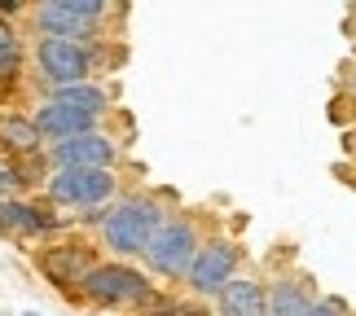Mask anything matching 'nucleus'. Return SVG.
I'll list each match as a JSON object with an SVG mask.
<instances>
[{
	"instance_id": "1",
	"label": "nucleus",
	"mask_w": 356,
	"mask_h": 316,
	"mask_svg": "<svg viewBox=\"0 0 356 316\" xmlns=\"http://www.w3.org/2000/svg\"><path fill=\"white\" fill-rule=\"evenodd\" d=\"M168 219V207H163L159 194H145V189H132V194H119L111 207H106V219L97 224L102 251L115 259H141L149 238L159 233V224Z\"/></svg>"
},
{
	"instance_id": "2",
	"label": "nucleus",
	"mask_w": 356,
	"mask_h": 316,
	"mask_svg": "<svg viewBox=\"0 0 356 316\" xmlns=\"http://www.w3.org/2000/svg\"><path fill=\"white\" fill-rule=\"evenodd\" d=\"M154 277L128 259H97L92 272L79 281L75 303H88L97 312H141L154 299Z\"/></svg>"
},
{
	"instance_id": "3",
	"label": "nucleus",
	"mask_w": 356,
	"mask_h": 316,
	"mask_svg": "<svg viewBox=\"0 0 356 316\" xmlns=\"http://www.w3.org/2000/svg\"><path fill=\"white\" fill-rule=\"evenodd\" d=\"M198 246H202L198 219L189 211H168V219H163L159 233L149 238L141 264H145L149 277H159V281H185V272H189V264H194Z\"/></svg>"
},
{
	"instance_id": "4",
	"label": "nucleus",
	"mask_w": 356,
	"mask_h": 316,
	"mask_svg": "<svg viewBox=\"0 0 356 316\" xmlns=\"http://www.w3.org/2000/svg\"><path fill=\"white\" fill-rule=\"evenodd\" d=\"M123 194L119 172H92V167H71V172H49L44 176V202L53 211H92L111 207Z\"/></svg>"
},
{
	"instance_id": "5",
	"label": "nucleus",
	"mask_w": 356,
	"mask_h": 316,
	"mask_svg": "<svg viewBox=\"0 0 356 316\" xmlns=\"http://www.w3.org/2000/svg\"><path fill=\"white\" fill-rule=\"evenodd\" d=\"M92 264H97V246L84 238H53L35 251V272L66 299L79 294V281L92 272Z\"/></svg>"
},
{
	"instance_id": "6",
	"label": "nucleus",
	"mask_w": 356,
	"mask_h": 316,
	"mask_svg": "<svg viewBox=\"0 0 356 316\" xmlns=\"http://www.w3.org/2000/svg\"><path fill=\"white\" fill-rule=\"evenodd\" d=\"M238 268H242V246L234 238H225V233H211V238H202V246H198V255H194V264H189L181 285L194 299H207L211 303V299L238 277Z\"/></svg>"
},
{
	"instance_id": "7",
	"label": "nucleus",
	"mask_w": 356,
	"mask_h": 316,
	"mask_svg": "<svg viewBox=\"0 0 356 316\" xmlns=\"http://www.w3.org/2000/svg\"><path fill=\"white\" fill-rule=\"evenodd\" d=\"M31 62L40 79L49 88L62 84H79L92 79V62H97V44H75V40H35L31 44Z\"/></svg>"
},
{
	"instance_id": "8",
	"label": "nucleus",
	"mask_w": 356,
	"mask_h": 316,
	"mask_svg": "<svg viewBox=\"0 0 356 316\" xmlns=\"http://www.w3.org/2000/svg\"><path fill=\"white\" fill-rule=\"evenodd\" d=\"M44 167L49 172H71V167H92V172H115L119 163V141L106 128L97 132H84L75 141H58V145H44Z\"/></svg>"
},
{
	"instance_id": "9",
	"label": "nucleus",
	"mask_w": 356,
	"mask_h": 316,
	"mask_svg": "<svg viewBox=\"0 0 356 316\" xmlns=\"http://www.w3.org/2000/svg\"><path fill=\"white\" fill-rule=\"evenodd\" d=\"M62 219L49 202H31V198H0V233L5 238H22V242H53L62 238Z\"/></svg>"
},
{
	"instance_id": "10",
	"label": "nucleus",
	"mask_w": 356,
	"mask_h": 316,
	"mask_svg": "<svg viewBox=\"0 0 356 316\" xmlns=\"http://www.w3.org/2000/svg\"><path fill=\"white\" fill-rule=\"evenodd\" d=\"M31 31L35 40H75V44H97L102 26L84 22L79 13H71L62 0H35L31 5Z\"/></svg>"
},
{
	"instance_id": "11",
	"label": "nucleus",
	"mask_w": 356,
	"mask_h": 316,
	"mask_svg": "<svg viewBox=\"0 0 356 316\" xmlns=\"http://www.w3.org/2000/svg\"><path fill=\"white\" fill-rule=\"evenodd\" d=\"M31 119H35V132H40V141H44V145L75 141V136L102 128V119L84 115V110H71V106H58V101H49V97L31 110Z\"/></svg>"
},
{
	"instance_id": "12",
	"label": "nucleus",
	"mask_w": 356,
	"mask_h": 316,
	"mask_svg": "<svg viewBox=\"0 0 356 316\" xmlns=\"http://www.w3.org/2000/svg\"><path fill=\"white\" fill-rule=\"evenodd\" d=\"M317 299V285L304 272H277L268 281V316H308Z\"/></svg>"
},
{
	"instance_id": "13",
	"label": "nucleus",
	"mask_w": 356,
	"mask_h": 316,
	"mask_svg": "<svg viewBox=\"0 0 356 316\" xmlns=\"http://www.w3.org/2000/svg\"><path fill=\"white\" fill-rule=\"evenodd\" d=\"M216 316H268V285L259 277H238L211 299Z\"/></svg>"
},
{
	"instance_id": "14",
	"label": "nucleus",
	"mask_w": 356,
	"mask_h": 316,
	"mask_svg": "<svg viewBox=\"0 0 356 316\" xmlns=\"http://www.w3.org/2000/svg\"><path fill=\"white\" fill-rule=\"evenodd\" d=\"M44 141L35 132V119L22 115V110H0V154L9 158H35Z\"/></svg>"
},
{
	"instance_id": "15",
	"label": "nucleus",
	"mask_w": 356,
	"mask_h": 316,
	"mask_svg": "<svg viewBox=\"0 0 356 316\" xmlns=\"http://www.w3.org/2000/svg\"><path fill=\"white\" fill-rule=\"evenodd\" d=\"M44 97H49V101H58V106L84 110V115H92V119H106V110H111V92H106V84H97V79H79V84L49 88Z\"/></svg>"
},
{
	"instance_id": "16",
	"label": "nucleus",
	"mask_w": 356,
	"mask_h": 316,
	"mask_svg": "<svg viewBox=\"0 0 356 316\" xmlns=\"http://www.w3.org/2000/svg\"><path fill=\"white\" fill-rule=\"evenodd\" d=\"M22 66H26V44L13 35L9 22H0V88H13L22 79Z\"/></svg>"
},
{
	"instance_id": "17",
	"label": "nucleus",
	"mask_w": 356,
	"mask_h": 316,
	"mask_svg": "<svg viewBox=\"0 0 356 316\" xmlns=\"http://www.w3.org/2000/svg\"><path fill=\"white\" fill-rule=\"evenodd\" d=\"M31 189V172L22 167V158L0 154V198H26Z\"/></svg>"
},
{
	"instance_id": "18",
	"label": "nucleus",
	"mask_w": 356,
	"mask_h": 316,
	"mask_svg": "<svg viewBox=\"0 0 356 316\" xmlns=\"http://www.w3.org/2000/svg\"><path fill=\"white\" fill-rule=\"evenodd\" d=\"M62 5L71 13H79L84 22H97V26L106 22V13H111V0H62Z\"/></svg>"
},
{
	"instance_id": "19",
	"label": "nucleus",
	"mask_w": 356,
	"mask_h": 316,
	"mask_svg": "<svg viewBox=\"0 0 356 316\" xmlns=\"http://www.w3.org/2000/svg\"><path fill=\"white\" fill-rule=\"evenodd\" d=\"M308 316H352V308H348V299H339V294H321Z\"/></svg>"
},
{
	"instance_id": "20",
	"label": "nucleus",
	"mask_w": 356,
	"mask_h": 316,
	"mask_svg": "<svg viewBox=\"0 0 356 316\" xmlns=\"http://www.w3.org/2000/svg\"><path fill=\"white\" fill-rule=\"evenodd\" d=\"M343 97H348V110H352V119H356V62L348 66V75H343Z\"/></svg>"
},
{
	"instance_id": "21",
	"label": "nucleus",
	"mask_w": 356,
	"mask_h": 316,
	"mask_svg": "<svg viewBox=\"0 0 356 316\" xmlns=\"http://www.w3.org/2000/svg\"><path fill=\"white\" fill-rule=\"evenodd\" d=\"M181 316H207V312H202V308H194V303H181ZM216 316V312H211Z\"/></svg>"
},
{
	"instance_id": "22",
	"label": "nucleus",
	"mask_w": 356,
	"mask_h": 316,
	"mask_svg": "<svg viewBox=\"0 0 356 316\" xmlns=\"http://www.w3.org/2000/svg\"><path fill=\"white\" fill-rule=\"evenodd\" d=\"M343 145H348V154H352V158H356V132H352V136H348V141H343Z\"/></svg>"
},
{
	"instance_id": "23",
	"label": "nucleus",
	"mask_w": 356,
	"mask_h": 316,
	"mask_svg": "<svg viewBox=\"0 0 356 316\" xmlns=\"http://www.w3.org/2000/svg\"><path fill=\"white\" fill-rule=\"evenodd\" d=\"M26 316H40V312H26Z\"/></svg>"
},
{
	"instance_id": "24",
	"label": "nucleus",
	"mask_w": 356,
	"mask_h": 316,
	"mask_svg": "<svg viewBox=\"0 0 356 316\" xmlns=\"http://www.w3.org/2000/svg\"><path fill=\"white\" fill-rule=\"evenodd\" d=\"M352 26H356V18H352Z\"/></svg>"
},
{
	"instance_id": "25",
	"label": "nucleus",
	"mask_w": 356,
	"mask_h": 316,
	"mask_svg": "<svg viewBox=\"0 0 356 316\" xmlns=\"http://www.w3.org/2000/svg\"><path fill=\"white\" fill-rule=\"evenodd\" d=\"M31 5H35V0H31Z\"/></svg>"
},
{
	"instance_id": "26",
	"label": "nucleus",
	"mask_w": 356,
	"mask_h": 316,
	"mask_svg": "<svg viewBox=\"0 0 356 316\" xmlns=\"http://www.w3.org/2000/svg\"><path fill=\"white\" fill-rule=\"evenodd\" d=\"M352 163H356V158H352Z\"/></svg>"
}]
</instances>
